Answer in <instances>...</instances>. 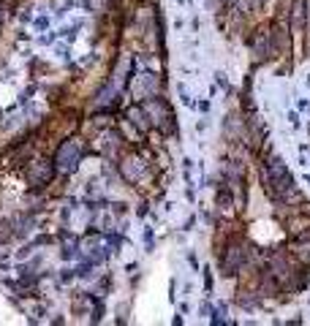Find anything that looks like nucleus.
<instances>
[{"label": "nucleus", "mask_w": 310, "mask_h": 326, "mask_svg": "<svg viewBox=\"0 0 310 326\" xmlns=\"http://www.w3.org/2000/svg\"><path fill=\"white\" fill-rule=\"evenodd\" d=\"M76 158H79V150L74 141H66L60 150H58V158H54V163H60L63 169H74L76 166Z\"/></svg>", "instance_id": "obj_1"}, {"label": "nucleus", "mask_w": 310, "mask_h": 326, "mask_svg": "<svg viewBox=\"0 0 310 326\" xmlns=\"http://www.w3.org/2000/svg\"><path fill=\"white\" fill-rule=\"evenodd\" d=\"M49 177H52V163H46V161L33 163L27 171V180L33 182V185H44V182H49Z\"/></svg>", "instance_id": "obj_2"}]
</instances>
